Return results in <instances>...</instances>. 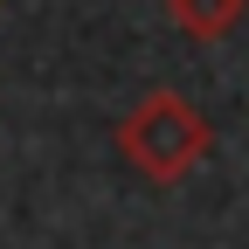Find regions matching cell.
Returning <instances> with one entry per match:
<instances>
[{
  "instance_id": "1",
  "label": "cell",
  "mask_w": 249,
  "mask_h": 249,
  "mask_svg": "<svg viewBox=\"0 0 249 249\" xmlns=\"http://www.w3.org/2000/svg\"><path fill=\"white\" fill-rule=\"evenodd\" d=\"M214 152V124L194 97H180V90H145V97L118 118V160L132 166L139 180L152 187H180L201 160Z\"/></svg>"
},
{
  "instance_id": "2",
  "label": "cell",
  "mask_w": 249,
  "mask_h": 249,
  "mask_svg": "<svg viewBox=\"0 0 249 249\" xmlns=\"http://www.w3.org/2000/svg\"><path fill=\"white\" fill-rule=\"evenodd\" d=\"M249 14V0H166V21L187 42H229Z\"/></svg>"
}]
</instances>
